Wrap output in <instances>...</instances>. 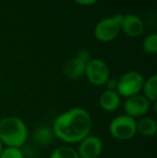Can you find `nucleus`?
Listing matches in <instances>:
<instances>
[{"label":"nucleus","mask_w":157,"mask_h":158,"mask_svg":"<svg viewBox=\"0 0 157 158\" xmlns=\"http://www.w3.org/2000/svg\"><path fill=\"white\" fill-rule=\"evenodd\" d=\"M92 128L93 118L89 112L80 106H74L60 113L52 126L54 137L67 145L80 143L90 135Z\"/></svg>","instance_id":"f257e3e1"},{"label":"nucleus","mask_w":157,"mask_h":158,"mask_svg":"<svg viewBox=\"0 0 157 158\" xmlns=\"http://www.w3.org/2000/svg\"><path fill=\"white\" fill-rule=\"evenodd\" d=\"M28 140L26 123L17 116H6L0 119V141L3 145L21 148Z\"/></svg>","instance_id":"f03ea898"},{"label":"nucleus","mask_w":157,"mask_h":158,"mask_svg":"<svg viewBox=\"0 0 157 158\" xmlns=\"http://www.w3.org/2000/svg\"><path fill=\"white\" fill-rule=\"evenodd\" d=\"M109 132L118 141H128L137 133V121L126 114L115 116L109 124Z\"/></svg>","instance_id":"7ed1b4c3"},{"label":"nucleus","mask_w":157,"mask_h":158,"mask_svg":"<svg viewBox=\"0 0 157 158\" xmlns=\"http://www.w3.org/2000/svg\"><path fill=\"white\" fill-rule=\"evenodd\" d=\"M144 79L138 71H128L124 73L116 81V92L123 98H129L131 96L141 93Z\"/></svg>","instance_id":"20e7f679"},{"label":"nucleus","mask_w":157,"mask_h":158,"mask_svg":"<svg viewBox=\"0 0 157 158\" xmlns=\"http://www.w3.org/2000/svg\"><path fill=\"white\" fill-rule=\"evenodd\" d=\"M122 19H123V15L119 13H116L111 17L101 19L95 26V38L100 42H110L114 40L121 31Z\"/></svg>","instance_id":"39448f33"},{"label":"nucleus","mask_w":157,"mask_h":158,"mask_svg":"<svg viewBox=\"0 0 157 158\" xmlns=\"http://www.w3.org/2000/svg\"><path fill=\"white\" fill-rule=\"evenodd\" d=\"M84 75L93 85L103 86L110 79V69L102 59L90 58L86 64Z\"/></svg>","instance_id":"423d86ee"},{"label":"nucleus","mask_w":157,"mask_h":158,"mask_svg":"<svg viewBox=\"0 0 157 158\" xmlns=\"http://www.w3.org/2000/svg\"><path fill=\"white\" fill-rule=\"evenodd\" d=\"M124 112L126 115L132 118H140L147 116L149 111L151 110V102L142 94H138L126 98L123 104Z\"/></svg>","instance_id":"0eeeda50"},{"label":"nucleus","mask_w":157,"mask_h":158,"mask_svg":"<svg viewBox=\"0 0 157 158\" xmlns=\"http://www.w3.org/2000/svg\"><path fill=\"white\" fill-rule=\"evenodd\" d=\"M90 59V54L87 50H81L76 57L70 59L64 68V74L69 80H79L85 74V67Z\"/></svg>","instance_id":"6e6552de"},{"label":"nucleus","mask_w":157,"mask_h":158,"mask_svg":"<svg viewBox=\"0 0 157 158\" xmlns=\"http://www.w3.org/2000/svg\"><path fill=\"white\" fill-rule=\"evenodd\" d=\"M78 144L76 152L80 158H98L102 153V141L97 135H87Z\"/></svg>","instance_id":"1a4fd4ad"},{"label":"nucleus","mask_w":157,"mask_h":158,"mask_svg":"<svg viewBox=\"0 0 157 158\" xmlns=\"http://www.w3.org/2000/svg\"><path fill=\"white\" fill-rule=\"evenodd\" d=\"M121 29L128 37L137 38L144 31V24L142 19L136 14H126L123 15Z\"/></svg>","instance_id":"9d476101"},{"label":"nucleus","mask_w":157,"mask_h":158,"mask_svg":"<svg viewBox=\"0 0 157 158\" xmlns=\"http://www.w3.org/2000/svg\"><path fill=\"white\" fill-rule=\"evenodd\" d=\"M122 97L116 90L105 89L99 97V106L105 112H114L121 106Z\"/></svg>","instance_id":"9b49d317"},{"label":"nucleus","mask_w":157,"mask_h":158,"mask_svg":"<svg viewBox=\"0 0 157 158\" xmlns=\"http://www.w3.org/2000/svg\"><path fill=\"white\" fill-rule=\"evenodd\" d=\"M137 132L143 137H153L157 132V123L153 117L143 116L137 121Z\"/></svg>","instance_id":"f8f14e48"},{"label":"nucleus","mask_w":157,"mask_h":158,"mask_svg":"<svg viewBox=\"0 0 157 158\" xmlns=\"http://www.w3.org/2000/svg\"><path fill=\"white\" fill-rule=\"evenodd\" d=\"M142 95L149 100L150 102H156L157 100V75L153 74L147 80L143 82Z\"/></svg>","instance_id":"ddd939ff"},{"label":"nucleus","mask_w":157,"mask_h":158,"mask_svg":"<svg viewBox=\"0 0 157 158\" xmlns=\"http://www.w3.org/2000/svg\"><path fill=\"white\" fill-rule=\"evenodd\" d=\"M50 158H80L76 148L71 145H63L55 148L50 155Z\"/></svg>","instance_id":"4468645a"},{"label":"nucleus","mask_w":157,"mask_h":158,"mask_svg":"<svg viewBox=\"0 0 157 158\" xmlns=\"http://www.w3.org/2000/svg\"><path fill=\"white\" fill-rule=\"evenodd\" d=\"M53 137L54 135H53L52 128H48V127H40V128L36 129L34 135L36 142L40 144H48V142H51Z\"/></svg>","instance_id":"2eb2a0df"},{"label":"nucleus","mask_w":157,"mask_h":158,"mask_svg":"<svg viewBox=\"0 0 157 158\" xmlns=\"http://www.w3.org/2000/svg\"><path fill=\"white\" fill-rule=\"evenodd\" d=\"M142 48L147 54L154 55L157 53V35L156 33H151L147 35L143 40Z\"/></svg>","instance_id":"dca6fc26"},{"label":"nucleus","mask_w":157,"mask_h":158,"mask_svg":"<svg viewBox=\"0 0 157 158\" xmlns=\"http://www.w3.org/2000/svg\"><path fill=\"white\" fill-rule=\"evenodd\" d=\"M0 158H25L22 148H11V146H3Z\"/></svg>","instance_id":"f3484780"},{"label":"nucleus","mask_w":157,"mask_h":158,"mask_svg":"<svg viewBox=\"0 0 157 158\" xmlns=\"http://www.w3.org/2000/svg\"><path fill=\"white\" fill-rule=\"evenodd\" d=\"M107 86V89H110V90H115L116 89V80H113V79H109L107 81V83L105 84Z\"/></svg>","instance_id":"a211bd4d"},{"label":"nucleus","mask_w":157,"mask_h":158,"mask_svg":"<svg viewBox=\"0 0 157 158\" xmlns=\"http://www.w3.org/2000/svg\"><path fill=\"white\" fill-rule=\"evenodd\" d=\"M80 6H92V4L96 3L98 0H74Z\"/></svg>","instance_id":"6ab92c4d"},{"label":"nucleus","mask_w":157,"mask_h":158,"mask_svg":"<svg viewBox=\"0 0 157 158\" xmlns=\"http://www.w3.org/2000/svg\"><path fill=\"white\" fill-rule=\"evenodd\" d=\"M2 148H3V144H2L1 141H0V154H1V152H2Z\"/></svg>","instance_id":"aec40b11"}]
</instances>
